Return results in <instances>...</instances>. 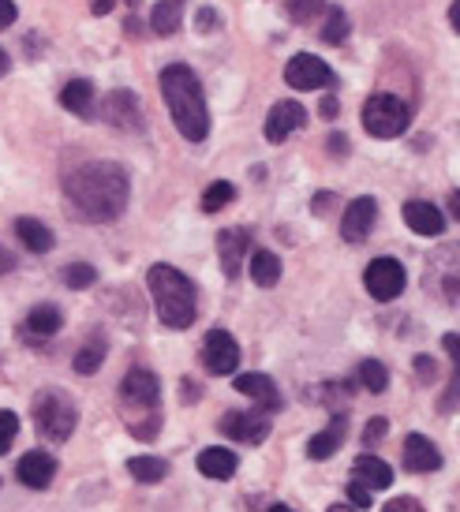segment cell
Wrapping results in <instances>:
<instances>
[{
    "mask_svg": "<svg viewBox=\"0 0 460 512\" xmlns=\"http://www.w3.org/2000/svg\"><path fill=\"white\" fill-rule=\"evenodd\" d=\"M326 512H360V509H352V505H330Z\"/></svg>",
    "mask_w": 460,
    "mask_h": 512,
    "instance_id": "obj_51",
    "label": "cell"
},
{
    "mask_svg": "<svg viewBox=\"0 0 460 512\" xmlns=\"http://www.w3.org/2000/svg\"><path fill=\"white\" fill-rule=\"evenodd\" d=\"M113 12V0H94V15H109Z\"/></svg>",
    "mask_w": 460,
    "mask_h": 512,
    "instance_id": "obj_49",
    "label": "cell"
},
{
    "mask_svg": "<svg viewBox=\"0 0 460 512\" xmlns=\"http://www.w3.org/2000/svg\"><path fill=\"white\" fill-rule=\"evenodd\" d=\"M247 247H251V232L247 228H225V232H217V258H221V270H225L229 281L240 277Z\"/></svg>",
    "mask_w": 460,
    "mask_h": 512,
    "instance_id": "obj_14",
    "label": "cell"
},
{
    "mask_svg": "<svg viewBox=\"0 0 460 512\" xmlns=\"http://www.w3.org/2000/svg\"><path fill=\"white\" fill-rule=\"evenodd\" d=\"M60 311L53 303H42V307H34L27 314V322H23V341H45V337H53L60 333Z\"/></svg>",
    "mask_w": 460,
    "mask_h": 512,
    "instance_id": "obj_22",
    "label": "cell"
},
{
    "mask_svg": "<svg viewBox=\"0 0 460 512\" xmlns=\"http://www.w3.org/2000/svg\"><path fill=\"white\" fill-rule=\"evenodd\" d=\"M303 124H307V113H303L300 101H277L274 109H270V116H266L262 135H266V143H285L288 135L300 131Z\"/></svg>",
    "mask_w": 460,
    "mask_h": 512,
    "instance_id": "obj_13",
    "label": "cell"
},
{
    "mask_svg": "<svg viewBox=\"0 0 460 512\" xmlns=\"http://www.w3.org/2000/svg\"><path fill=\"white\" fill-rule=\"evenodd\" d=\"M15 475H19V483L30 486V490H45V486L57 479V456L53 453H27L23 460H19Z\"/></svg>",
    "mask_w": 460,
    "mask_h": 512,
    "instance_id": "obj_17",
    "label": "cell"
},
{
    "mask_svg": "<svg viewBox=\"0 0 460 512\" xmlns=\"http://www.w3.org/2000/svg\"><path fill=\"white\" fill-rule=\"evenodd\" d=\"M352 475H356L363 486H371V490H389V486H393V468L371 453L360 456V460L352 464Z\"/></svg>",
    "mask_w": 460,
    "mask_h": 512,
    "instance_id": "obj_23",
    "label": "cell"
},
{
    "mask_svg": "<svg viewBox=\"0 0 460 512\" xmlns=\"http://www.w3.org/2000/svg\"><path fill=\"white\" fill-rule=\"evenodd\" d=\"M404 468L416 471V475L438 471L442 468V453H438V445H434L431 438H423V434H408V438H404Z\"/></svg>",
    "mask_w": 460,
    "mask_h": 512,
    "instance_id": "obj_18",
    "label": "cell"
},
{
    "mask_svg": "<svg viewBox=\"0 0 460 512\" xmlns=\"http://www.w3.org/2000/svg\"><path fill=\"white\" fill-rule=\"evenodd\" d=\"M333 206H337V195H333V191H318L315 202H311V210H315L318 217H326L333 210Z\"/></svg>",
    "mask_w": 460,
    "mask_h": 512,
    "instance_id": "obj_39",
    "label": "cell"
},
{
    "mask_svg": "<svg viewBox=\"0 0 460 512\" xmlns=\"http://www.w3.org/2000/svg\"><path fill=\"white\" fill-rule=\"evenodd\" d=\"M19 438V415L15 412H0V456L8 453Z\"/></svg>",
    "mask_w": 460,
    "mask_h": 512,
    "instance_id": "obj_36",
    "label": "cell"
},
{
    "mask_svg": "<svg viewBox=\"0 0 460 512\" xmlns=\"http://www.w3.org/2000/svg\"><path fill=\"white\" fill-rule=\"evenodd\" d=\"M195 464H199V471L206 475V479H217V483H225V479H232V475H236V468H240V456L232 453V449L210 445V449H202Z\"/></svg>",
    "mask_w": 460,
    "mask_h": 512,
    "instance_id": "obj_20",
    "label": "cell"
},
{
    "mask_svg": "<svg viewBox=\"0 0 460 512\" xmlns=\"http://www.w3.org/2000/svg\"><path fill=\"white\" fill-rule=\"evenodd\" d=\"M128 471L139 479V483H161L165 475H169V464L161 460V456H131L128 460Z\"/></svg>",
    "mask_w": 460,
    "mask_h": 512,
    "instance_id": "obj_30",
    "label": "cell"
},
{
    "mask_svg": "<svg viewBox=\"0 0 460 512\" xmlns=\"http://www.w3.org/2000/svg\"><path fill=\"white\" fill-rule=\"evenodd\" d=\"M374 221H378V202H374L371 195H363V199L348 202L345 217H341V236H345L348 243H363L371 236Z\"/></svg>",
    "mask_w": 460,
    "mask_h": 512,
    "instance_id": "obj_15",
    "label": "cell"
},
{
    "mask_svg": "<svg viewBox=\"0 0 460 512\" xmlns=\"http://www.w3.org/2000/svg\"><path fill=\"white\" fill-rule=\"evenodd\" d=\"M12 270H15V258L8 255L4 247H0V273H12Z\"/></svg>",
    "mask_w": 460,
    "mask_h": 512,
    "instance_id": "obj_47",
    "label": "cell"
},
{
    "mask_svg": "<svg viewBox=\"0 0 460 512\" xmlns=\"http://www.w3.org/2000/svg\"><path fill=\"white\" fill-rule=\"evenodd\" d=\"M285 12L292 23L311 27V23H318V19H326L330 4H326V0H285Z\"/></svg>",
    "mask_w": 460,
    "mask_h": 512,
    "instance_id": "obj_29",
    "label": "cell"
},
{
    "mask_svg": "<svg viewBox=\"0 0 460 512\" xmlns=\"http://www.w3.org/2000/svg\"><path fill=\"white\" fill-rule=\"evenodd\" d=\"M19 19V8H15V0H0V30H8Z\"/></svg>",
    "mask_w": 460,
    "mask_h": 512,
    "instance_id": "obj_42",
    "label": "cell"
},
{
    "mask_svg": "<svg viewBox=\"0 0 460 512\" xmlns=\"http://www.w3.org/2000/svg\"><path fill=\"white\" fill-rule=\"evenodd\" d=\"M75 423H79V408H75V400L68 397V393L42 389V393L34 397V427H38V434H42L45 441L64 445V441L75 434Z\"/></svg>",
    "mask_w": 460,
    "mask_h": 512,
    "instance_id": "obj_4",
    "label": "cell"
},
{
    "mask_svg": "<svg viewBox=\"0 0 460 512\" xmlns=\"http://www.w3.org/2000/svg\"><path fill=\"white\" fill-rule=\"evenodd\" d=\"M348 30H352L348 15L341 12V8H330V12H326V19H322V30H318V38H322L326 45H345L348 42Z\"/></svg>",
    "mask_w": 460,
    "mask_h": 512,
    "instance_id": "obj_32",
    "label": "cell"
},
{
    "mask_svg": "<svg viewBox=\"0 0 460 512\" xmlns=\"http://www.w3.org/2000/svg\"><path fill=\"white\" fill-rule=\"evenodd\" d=\"M326 150H330L333 157H345L348 154V139L337 131V135H330V139H326Z\"/></svg>",
    "mask_w": 460,
    "mask_h": 512,
    "instance_id": "obj_43",
    "label": "cell"
},
{
    "mask_svg": "<svg viewBox=\"0 0 460 512\" xmlns=\"http://www.w3.org/2000/svg\"><path fill=\"white\" fill-rule=\"evenodd\" d=\"M404 225L419 232V236H442L446 232V214L434 206V202L412 199L404 202Z\"/></svg>",
    "mask_w": 460,
    "mask_h": 512,
    "instance_id": "obj_16",
    "label": "cell"
},
{
    "mask_svg": "<svg viewBox=\"0 0 460 512\" xmlns=\"http://www.w3.org/2000/svg\"><path fill=\"white\" fill-rule=\"evenodd\" d=\"M12 72V60H8V53H4V49H0V79H4V75Z\"/></svg>",
    "mask_w": 460,
    "mask_h": 512,
    "instance_id": "obj_50",
    "label": "cell"
},
{
    "mask_svg": "<svg viewBox=\"0 0 460 512\" xmlns=\"http://www.w3.org/2000/svg\"><path fill=\"white\" fill-rule=\"evenodd\" d=\"M161 397V382L158 374H150V370L135 367L128 370V378L120 382V400L128 404V408H139V412H150Z\"/></svg>",
    "mask_w": 460,
    "mask_h": 512,
    "instance_id": "obj_12",
    "label": "cell"
},
{
    "mask_svg": "<svg viewBox=\"0 0 460 512\" xmlns=\"http://www.w3.org/2000/svg\"><path fill=\"white\" fill-rule=\"evenodd\" d=\"M232 199H236V187H232L229 180H214V184L206 187V195H202V210H206V214H217V210H225Z\"/></svg>",
    "mask_w": 460,
    "mask_h": 512,
    "instance_id": "obj_34",
    "label": "cell"
},
{
    "mask_svg": "<svg viewBox=\"0 0 460 512\" xmlns=\"http://www.w3.org/2000/svg\"><path fill=\"white\" fill-rule=\"evenodd\" d=\"M180 19H184V0H158L154 12H150V27L161 38H173L180 30Z\"/></svg>",
    "mask_w": 460,
    "mask_h": 512,
    "instance_id": "obj_26",
    "label": "cell"
},
{
    "mask_svg": "<svg viewBox=\"0 0 460 512\" xmlns=\"http://www.w3.org/2000/svg\"><path fill=\"white\" fill-rule=\"evenodd\" d=\"M449 23H453V30L460 34V0H453V8H449Z\"/></svg>",
    "mask_w": 460,
    "mask_h": 512,
    "instance_id": "obj_48",
    "label": "cell"
},
{
    "mask_svg": "<svg viewBox=\"0 0 460 512\" xmlns=\"http://www.w3.org/2000/svg\"><path fill=\"white\" fill-rule=\"evenodd\" d=\"M356 382L367 389V393H386L389 389V370L382 359H363L360 370H356Z\"/></svg>",
    "mask_w": 460,
    "mask_h": 512,
    "instance_id": "obj_31",
    "label": "cell"
},
{
    "mask_svg": "<svg viewBox=\"0 0 460 512\" xmlns=\"http://www.w3.org/2000/svg\"><path fill=\"white\" fill-rule=\"evenodd\" d=\"M416 374L423 382H434V359L431 356H416Z\"/></svg>",
    "mask_w": 460,
    "mask_h": 512,
    "instance_id": "obj_44",
    "label": "cell"
},
{
    "mask_svg": "<svg viewBox=\"0 0 460 512\" xmlns=\"http://www.w3.org/2000/svg\"><path fill=\"white\" fill-rule=\"evenodd\" d=\"M146 285H150V296H154L161 326L187 329L195 322V314H199V292H195V285H191L176 266H169V262L150 266Z\"/></svg>",
    "mask_w": 460,
    "mask_h": 512,
    "instance_id": "obj_3",
    "label": "cell"
},
{
    "mask_svg": "<svg viewBox=\"0 0 460 512\" xmlns=\"http://www.w3.org/2000/svg\"><path fill=\"white\" fill-rule=\"evenodd\" d=\"M232 389H240L244 397L255 400L262 412H277L281 408V393H277L274 378H266V374H240Z\"/></svg>",
    "mask_w": 460,
    "mask_h": 512,
    "instance_id": "obj_19",
    "label": "cell"
},
{
    "mask_svg": "<svg viewBox=\"0 0 460 512\" xmlns=\"http://www.w3.org/2000/svg\"><path fill=\"white\" fill-rule=\"evenodd\" d=\"M161 94H165V105L173 113L176 131L187 143H202L210 135V109H206V90H202L199 75L187 64H169L161 72Z\"/></svg>",
    "mask_w": 460,
    "mask_h": 512,
    "instance_id": "obj_2",
    "label": "cell"
},
{
    "mask_svg": "<svg viewBox=\"0 0 460 512\" xmlns=\"http://www.w3.org/2000/svg\"><path fill=\"white\" fill-rule=\"evenodd\" d=\"M270 427H274V419L270 412H225L221 415V434L232 441H244V445H262V441L270 438Z\"/></svg>",
    "mask_w": 460,
    "mask_h": 512,
    "instance_id": "obj_9",
    "label": "cell"
},
{
    "mask_svg": "<svg viewBox=\"0 0 460 512\" xmlns=\"http://www.w3.org/2000/svg\"><path fill=\"white\" fill-rule=\"evenodd\" d=\"M423 288L427 296L460 307V243H446L427 255V270H423Z\"/></svg>",
    "mask_w": 460,
    "mask_h": 512,
    "instance_id": "obj_5",
    "label": "cell"
},
{
    "mask_svg": "<svg viewBox=\"0 0 460 512\" xmlns=\"http://www.w3.org/2000/svg\"><path fill=\"white\" fill-rule=\"evenodd\" d=\"M363 285L371 292L378 303H389V299H397L408 285V273L397 258H374L371 266L363 270Z\"/></svg>",
    "mask_w": 460,
    "mask_h": 512,
    "instance_id": "obj_7",
    "label": "cell"
},
{
    "mask_svg": "<svg viewBox=\"0 0 460 512\" xmlns=\"http://www.w3.org/2000/svg\"><path fill=\"white\" fill-rule=\"evenodd\" d=\"M386 430H389V419H382V415H378V419H371V423H367V430H363V445L371 449L378 438H386Z\"/></svg>",
    "mask_w": 460,
    "mask_h": 512,
    "instance_id": "obj_38",
    "label": "cell"
},
{
    "mask_svg": "<svg viewBox=\"0 0 460 512\" xmlns=\"http://www.w3.org/2000/svg\"><path fill=\"white\" fill-rule=\"evenodd\" d=\"M318 113L326 116V120H333V116L341 113V105H337V98L330 94V98H322V105H318Z\"/></svg>",
    "mask_w": 460,
    "mask_h": 512,
    "instance_id": "obj_45",
    "label": "cell"
},
{
    "mask_svg": "<svg viewBox=\"0 0 460 512\" xmlns=\"http://www.w3.org/2000/svg\"><path fill=\"white\" fill-rule=\"evenodd\" d=\"M128 4H135V0H128Z\"/></svg>",
    "mask_w": 460,
    "mask_h": 512,
    "instance_id": "obj_53",
    "label": "cell"
},
{
    "mask_svg": "<svg viewBox=\"0 0 460 512\" xmlns=\"http://www.w3.org/2000/svg\"><path fill=\"white\" fill-rule=\"evenodd\" d=\"M60 105L75 116H90L94 113V86L87 79H72V83L60 90Z\"/></svg>",
    "mask_w": 460,
    "mask_h": 512,
    "instance_id": "obj_27",
    "label": "cell"
},
{
    "mask_svg": "<svg viewBox=\"0 0 460 512\" xmlns=\"http://www.w3.org/2000/svg\"><path fill=\"white\" fill-rule=\"evenodd\" d=\"M64 195L72 202L83 221H116L128 210V172L120 169L116 161H87L75 172H68L64 180Z\"/></svg>",
    "mask_w": 460,
    "mask_h": 512,
    "instance_id": "obj_1",
    "label": "cell"
},
{
    "mask_svg": "<svg viewBox=\"0 0 460 512\" xmlns=\"http://www.w3.org/2000/svg\"><path fill=\"white\" fill-rule=\"evenodd\" d=\"M15 236H19V240H23V247H27V251H34V255L53 251V232H49L42 221H34V217H19V221H15Z\"/></svg>",
    "mask_w": 460,
    "mask_h": 512,
    "instance_id": "obj_25",
    "label": "cell"
},
{
    "mask_svg": "<svg viewBox=\"0 0 460 512\" xmlns=\"http://www.w3.org/2000/svg\"><path fill=\"white\" fill-rule=\"evenodd\" d=\"M101 116L120 131H143L146 128V116L139 109V98L131 90H113L109 98L101 101Z\"/></svg>",
    "mask_w": 460,
    "mask_h": 512,
    "instance_id": "obj_11",
    "label": "cell"
},
{
    "mask_svg": "<svg viewBox=\"0 0 460 512\" xmlns=\"http://www.w3.org/2000/svg\"><path fill=\"white\" fill-rule=\"evenodd\" d=\"M382 512H427L416 498H393Z\"/></svg>",
    "mask_w": 460,
    "mask_h": 512,
    "instance_id": "obj_40",
    "label": "cell"
},
{
    "mask_svg": "<svg viewBox=\"0 0 460 512\" xmlns=\"http://www.w3.org/2000/svg\"><path fill=\"white\" fill-rule=\"evenodd\" d=\"M202 367L225 378V374H236L240 367V344L232 341L229 329H210L206 341H202Z\"/></svg>",
    "mask_w": 460,
    "mask_h": 512,
    "instance_id": "obj_8",
    "label": "cell"
},
{
    "mask_svg": "<svg viewBox=\"0 0 460 512\" xmlns=\"http://www.w3.org/2000/svg\"><path fill=\"white\" fill-rule=\"evenodd\" d=\"M285 83L292 90H322L333 83V72L326 60H318L315 53H296L285 64Z\"/></svg>",
    "mask_w": 460,
    "mask_h": 512,
    "instance_id": "obj_10",
    "label": "cell"
},
{
    "mask_svg": "<svg viewBox=\"0 0 460 512\" xmlns=\"http://www.w3.org/2000/svg\"><path fill=\"white\" fill-rule=\"evenodd\" d=\"M251 281L259 288H274L281 281V258L274 251H255L251 255Z\"/></svg>",
    "mask_w": 460,
    "mask_h": 512,
    "instance_id": "obj_28",
    "label": "cell"
},
{
    "mask_svg": "<svg viewBox=\"0 0 460 512\" xmlns=\"http://www.w3.org/2000/svg\"><path fill=\"white\" fill-rule=\"evenodd\" d=\"M266 512H292V509H288V505H270Z\"/></svg>",
    "mask_w": 460,
    "mask_h": 512,
    "instance_id": "obj_52",
    "label": "cell"
},
{
    "mask_svg": "<svg viewBox=\"0 0 460 512\" xmlns=\"http://www.w3.org/2000/svg\"><path fill=\"white\" fill-rule=\"evenodd\" d=\"M345 434H348V419L345 415H333L330 427L318 430L315 438L307 441V456H311V460H330V456L345 445Z\"/></svg>",
    "mask_w": 460,
    "mask_h": 512,
    "instance_id": "obj_21",
    "label": "cell"
},
{
    "mask_svg": "<svg viewBox=\"0 0 460 512\" xmlns=\"http://www.w3.org/2000/svg\"><path fill=\"white\" fill-rule=\"evenodd\" d=\"M195 23H199V30H202V34H210V30H217V27H221V15H217L214 8H202V12H199V19H195Z\"/></svg>",
    "mask_w": 460,
    "mask_h": 512,
    "instance_id": "obj_41",
    "label": "cell"
},
{
    "mask_svg": "<svg viewBox=\"0 0 460 512\" xmlns=\"http://www.w3.org/2000/svg\"><path fill=\"white\" fill-rule=\"evenodd\" d=\"M408 120H412L408 105L401 98H393V94H371L367 105H363V128L374 139H397V135L408 131Z\"/></svg>",
    "mask_w": 460,
    "mask_h": 512,
    "instance_id": "obj_6",
    "label": "cell"
},
{
    "mask_svg": "<svg viewBox=\"0 0 460 512\" xmlns=\"http://www.w3.org/2000/svg\"><path fill=\"white\" fill-rule=\"evenodd\" d=\"M442 348H446L449 359H453V378H449V389L442 393V400H438V412H457L460 408V337L457 333H446V337H442Z\"/></svg>",
    "mask_w": 460,
    "mask_h": 512,
    "instance_id": "obj_24",
    "label": "cell"
},
{
    "mask_svg": "<svg viewBox=\"0 0 460 512\" xmlns=\"http://www.w3.org/2000/svg\"><path fill=\"white\" fill-rule=\"evenodd\" d=\"M94 281H98V270H94L90 262H72V266L64 270V285L75 288V292H79V288H90Z\"/></svg>",
    "mask_w": 460,
    "mask_h": 512,
    "instance_id": "obj_35",
    "label": "cell"
},
{
    "mask_svg": "<svg viewBox=\"0 0 460 512\" xmlns=\"http://www.w3.org/2000/svg\"><path fill=\"white\" fill-rule=\"evenodd\" d=\"M105 363V337H94L90 344H83L75 352V374H98V367Z\"/></svg>",
    "mask_w": 460,
    "mask_h": 512,
    "instance_id": "obj_33",
    "label": "cell"
},
{
    "mask_svg": "<svg viewBox=\"0 0 460 512\" xmlns=\"http://www.w3.org/2000/svg\"><path fill=\"white\" fill-rule=\"evenodd\" d=\"M449 214L453 221H460V191H449Z\"/></svg>",
    "mask_w": 460,
    "mask_h": 512,
    "instance_id": "obj_46",
    "label": "cell"
},
{
    "mask_svg": "<svg viewBox=\"0 0 460 512\" xmlns=\"http://www.w3.org/2000/svg\"><path fill=\"white\" fill-rule=\"evenodd\" d=\"M348 501H352L356 509H371V486H363L360 479H352V483H348Z\"/></svg>",
    "mask_w": 460,
    "mask_h": 512,
    "instance_id": "obj_37",
    "label": "cell"
}]
</instances>
